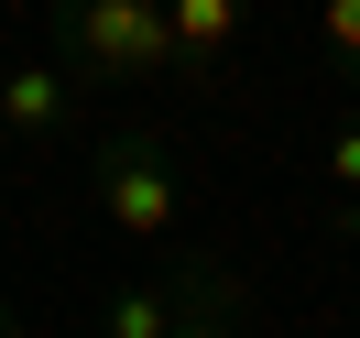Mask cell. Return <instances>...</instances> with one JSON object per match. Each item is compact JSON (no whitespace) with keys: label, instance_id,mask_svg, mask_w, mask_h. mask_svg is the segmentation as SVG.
<instances>
[{"label":"cell","instance_id":"ba28073f","mask_svg":"<svg viewBox=\"0 0 360 338\" xmlns=\"http://www.w3.org/2000/svg\"><path fill=\"white\" fill-rule=\"evenodd\" d=\"M328 186H338V197H360V120H338V131H328Z\"/></svg>","mask_w":360,"mask_h":338},{"label":"cell","instance_id":"5b68a950","mask_svg":"<svg viewBox=\"0 0 360 338\" xmlns=\"http://www.w3.org/2000/svg\"><path fill=\"white\" fill-rule=\"evenodd\" d=\"M66 66H44V55H33V66H0V131L22 142V153H44L55 131H66Z\"/></svg>","mask_w":360,"mask_h":338},{"label":"cell","instance_id":"6da1fadb","mask_svg":"<svg viewBox=\"0 0 360 338\" xmlns=\"http://www.w3.org/2000/svg\"><path fill=\"white\" fill-rule=\"evenodd\" d=\"M55 44H66V77H88V88H153V77H175L164 0H55Z\"/></svg>","mask_w":360,"mask_h":338},{"label":"cell","instance_id":"8992f818","mask_svg":"<svg viewBox=\"0 0 360 338\" xmlns=\"http://www.w3.org/2000/svg\"><path fill=\"white\" fill-rule=\"evenodd\" d=\"M175 327V294H164V273H131V284L98 294V338H164Z\"/></svg>","mask_w":360,"mask_h":338},{"label":"cell","instance_id":"8fae6325","mask_svg":"<svg viewBox=\"0 0 360 338\" xmlns=\"http://www.w3.org/2000/svg\"><path fill=\"white\" fill-rule=\"evenodd\" d=\"M0 338H22V316H11V306H0Z\"/></svg>","mask_w":360,"mask_h":338},{"label":"cell","instance_id":"277c9868","mask_svg":"<svg viewBox=\"0 0 360 338\" xmlns=\"http://www.w3.org/2000/svg\"><path fill=\"white\" fill-rule=\"evenodd\" d=\"M164 294H175V316H197V327H251V284L219 251H175V262H164Z\"/></svg>","mask_w":360,"mask_h":338},{"label":"cell","instance_id":"30bf717a","mask_svg":"<svg viewBox=\"0 0 360 338\" xmlns=\"http://www.w3.org/2000/svg\"><path fill=\"white\" fill-rule=\"evenodd\" d=\"M338 240H349V251H360V197H349V207H338Z\"/></svg>","mask_w":360,"mask_h":338},{"label":"cell","instance_id":"9c48e42d","mask_svg":"<svg viewBox=\"0 0 360 338\" xmlns=\"http://www.w3.org/2000/svg\"><path fill=\"white\" fill-rule=\"evenodd\" d=\"M164 338H251V327H197V316H175Z\"/></svg>","mask_w":360,"mask_h":338},{"label":"cell","instance_id":"7a4b0ae2","mask_svg":"<svg viewBox=\"0 0 360 338\" xmlns=\"http://www.w3.org/2000/svg\"><path fill=\"white\" fill-rule=\"evenodd\" d=\"M88 197H98V219L120 229V240H175V219H186V186H175V142L164 131H110L98 142V164H88Z\"/></svg>","mask_w":360,"mask_h":338},{"label":"cell","instance_id":"52a82bcc","mask_svg":"<svg viewBox=\"0 0 360 338\" xmlns=\"http://www.w3.org/2000/svg\"><path fill=\"white\" fill-rule=\"evenodd\" d=\"M316 44H328V66L360 88V0H328V11H316Z\"/></svg>","mask_w":360,"mask_h":338},{"label":"cell","instance_id":"3957f363","mask_svg":"<svg viewBox=\"0 0 360 338\" xmlns=\"http://www.w3.org/2000/svg\"><path fill=\"white\" fill-rule=\"evenodd\" d=\"M240 33H251V0H164V44H175L186 88H219V66H229Z\"/></svg>","mask_w":360,"mask_h":338}]
</instances>
